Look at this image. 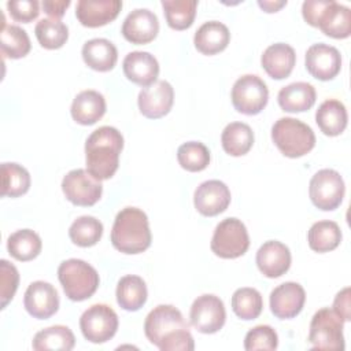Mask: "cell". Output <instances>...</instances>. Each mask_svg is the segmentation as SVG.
Segmentation results:
<instances>
[{
    "instance_id": "cell-1",
    "label": "cell",
    "mask_w": 351,
    "mask_h": 351,
    "mask_svg": "<svg viewBox=\"0 0 351 351\" xmlns=\"http://www.w3.org/2000/svg\"><path fill=\"white\" fill-rule=\"evenodd\" d=\"M144 333L149 343L162 351H192L195 348L188 322L171 304H159L148 313Z\"/></svg>"
},
{
    "instance_id": "cell-2",
    "label": "cell",
    "mask_w": 351,
    "mask_h": 351,
    "mask_svg": "<svg viewBox=\"0 0 351 351\" xmlns=\"http://www.w3.org/2000/svg\"><path fill=\"white\" fill-rule=\"evenodd\" d=\"M122 148L123 137L117 128H97L85 143L86 170L100 181L111 178L118 169Z\"/></svg>"
},
{
    "instance_id": "cell-3",
    "label": "cell",
    "mask_w": 351,
    "mask_h": 351,
    "mask_svg": "<svg viewBox=\"0 0 351 351\" xmlns=\"http://www.w3.org/2000/svg\"><path fill=\"white\" fill-rule=\"evenodd\" d=\"M151 230L147 214L137 207L122 208L111 229L112 245L123 254H140L151 245Z\"/></svg>"
},
{
    "instance_id": "cell-4",
    "label": "cell",
    "mask_w": 351,
    "mask_h": 351,
    "mask_svg": "<svg viewBox=\"0 0 351 351\" xmlns=\"http://www.w3.org/2000/svg\"><path fill=\"white\" fill-rule=\"evenodd\" d=\"M271 138L281 154L288 158H300L315 145L313 129L300 119L291 117H284L274 122Z\"/></svg>"
},
{
    "instance_id": "cell-5",
    "label": "cell",
    "mask_w": 351,
    "mask_h": 351,
    "mask_svg": "<svg viewBox=\"0 0 351 351\" xmlns=\"http://www.w3.org/2000/svg\"><path fill=\"white\" fill-rule=\"evenodd\" d=\"M58 278L66 296L74 302H82L90 298L100 282L96 269L77 258L66 259L59 265Z\"/></svg>"
},
{
    "instance_id": "cell-6",
    "label": "cell",
    "mask_w": 351,
    "mask_h": 351,
    "mask_svg": "<svg viewBox=\"0 0 351 351\" xmlns=\"http://www.w3.org/2000/svg\"><path fill=\"white\" fill-rule=\"evenodd\" d=\"M210 247L217 256L223 259H234L244 255L250 247L245 225L237 218H225L215 226Z\"/></svg>"
},
{
    "instance_id": "cell-7",
    "label": "cell",
    "mask_w": 351,
    "mask_h": 351,
    "mask_svg": "<svg viewBox=\"0 0 351 351\" xmlns=\"http://www.w3.org/2000/svg\"><path fill=\"white\" fill-rule=\"evenodd\" d=\"M346 192L343 177L333 169L318 170L310 180L308 195L313 204L324 211H332L340 206Z\"/></svg>"
},
{
    "instance_id": "cell-8",
    "label": "cell",
    "mask_w": 351,
    "mask_h": 351,
    "mask_svg": "<svg viewBox=\"0 0 351 351\" xmlns=\"http://www.w3.org/2000/svg\"><path fill=\"white\" fill-rule=\"evenodd\" d=\"M308 341L318 350H344L343 321L330 308L318 310L310 322Z\"/></svg>"
},
{
    "instance_id": "cell-9",
    "label": "cell",
    "mask_w": 351,
    "mask_h": 351,
    "mask_svg": "<svg viewBox=\"0 0 351 351\" xmlns=\"http://www.w3.org/2000/svg\"><path fill=\"white\" fill-rule=\"evenodd\" d=\"M233 107L245 115L259 114L267 104L269 89L263 80L254 74H245L236 80L232 88Z\"/></svg>"
},
{
    "instance_id": "cell-10",
    "label": "cell",
    "mask_w": 351,
    "mask_h": 351,
    "mask_svg": "<svg viewBox=\"0 0 351 351\" xmlns=\"http://www.w3.org/2000/svg\"><path fill=\"white\" fill-rule=\"evenodd\" d=\"M80 328L88 341L96 344L106 343L117 333L118 315L108 304H92L82 313Z\"/></svg>"
},
{
    "instance_id": "cell-11",
    "label": "cell",
    "mask_w": 351,
    "mask_h": 351,
    "mask_svg": "<svg viewBox=\"0 0 351 351\" xmlns=\"http://www.w3.org/2000/svg\"><path fill=\"white\" fill-rule=\"evenodd\" d=\"M62 191L69 202L75 206H93L103 193L101 181L93 177L88 170H70L62 180Z\"/></svg>"
},
{
    "instance_id": "cell-12",
    "label": "cell",
    "mask_w": 351,
    "mask_h": 351,
    "mask_svg": "<svg viewBox=\"0 0 351 351\" xmlns=\"http://www.w3.org/2000/svg\"><path fill=\"white\" fill-rule=\"evenodd\" d=\"M189 318L192 326L200 333H215L222 329L226 319L223 302L211 293L197 296L191 306Z\"/></svg>"
},
{
    "instance_id": "cell-13",
    "label": "cell",
    "mask_w": 351,
    "mask_h": 351,
    "mask_svg": "<svg viewBox=\"0 0 351 351\" xmlns=\"http://www.w3.org/2000/svg\"><path fill=\"white\" fill-rule=\"evenodd\" d=\"M306 69L317 80L329 81L335 78L341 69V55L337 48L318 43L306 51Z\"/></svg>"
},
{
    "instance_id": "cell-14",
    "label": "cell",
    "mask_w": 351,
    "mask_h": 351,
    "mask_svg": "<svg viewBox=\"0 0 351 351\" xmlns=\"http://www.w3.org/2000/svg\"><path fill=\"white\" fill-rule=\"evenodd\" d=\"M173 101V86L163 80L143 88L137 99L140 112L149 119H158L165 117L171 110Z\"/></svg>"
},
{
    "instance_id": "cell-15",
    "label": "cell",
    "mask_w": 351,
    "mask_h": 351,
    "mask_svg": "<svg viewBox=\"0 0 351 351\" xmlns=\"http://www.w3.org/2000/svg\"><path fill=\"white\" fill-rule=\"evenodd\" d=\"M26 311L38 319L52 317L59 308V295L56 288L47 281L32 282L23 296Z\"/></svg>"
},
{
    "instance_id": "cell-16",
    "label": "cell",
    "mask_w": 351,
    "mask_h": 351,
    "mask_svg": "<svg viewBox=\"0 0 351 351\" xmlns=\"http://www.w3.org/2000/svg\"><path fill=\"white\" fill-rule=\"evenodd\" d=\"M306 302L304 288L293 281H287L270 292V310L280 319L296 317Z\"/></svg>"
},
{
    "instance_id": "cell-17",
    "label": "cell",
    "mask_w": 351,
    "mask_h": 351,
    "mask_svg": "<svg viewBox=\"0 0 351 351\" xmlns=\"http://www.w3.org/2000/svg\"><path fill=\"white\" fill-rule=\"evenodd\" d=\"M193 203L202 215L214 217L228 208L230 203V191L225 182L219 180H208L196 188Z\"/></svg>"
},
{
    "instance_id": "cell-18",
    "label": "cell",
    "mask_w": 351,
    "mask_h": 351,
    "mask_svg": "<svg viewBox=\"0 0 351 351\" xmlns=\"http://www.w3.org/2000/svg\"><path fill=\"white\" fill-rule=\"evenodd\" d=\"M159 32L158 16L148 8H136L122 23V34L132 44L151 43Z\"/></svg>"
},
{
    "instance_id": "cell-19",
    "label": "cell",
    "mask_w": 351,
    "mask_h": 351,
    "mask_svg": "<svg viewBox=\"0 0 351 351\" xmlns=\"http://www.w3.org/2000/svg\"><path fill=\"white\" fill-rule=\"evenodd\" d=\"M256 265L263 276L277 278L288 271L291 266V251L281 241L269 240L256 251Z\"/></svg>"
},
{
    "instance_id": "cell-20",
    "label": "cell",
    "mask_w": 351,
    "mask_h": 351,
    "mask_svg": "<svg viewBox=\"0 0 351 351\" xmlns=\"http://www.w3.org/2000/svg\"><path fill=\"white\" fill-rule=\"evenodd\" d=\"M122 8L119 0H80L75 16L86 27H99L114 21Z\"/></svg>"
},
{
    "instance_id": "cell-21",
    "label": "cell",
    "mask_w": 351,
    "mask_h": 351,
    "mask_svg": "<svg viewBox=\"0 0 351 351\" xmlns=\"http://www.w3.org/2000/svg\"><path fill=\"white\" fill-rule=\"evenodd\" d=\"M122 67L129 81L144 88L156 82L159 74V63L156 58L145 51L129 52L122 62Z\"/></svg>"
},
{
    "instance_id": "cell-22",
    "label": "cell",
    "mask_w": 351,
    "mask_h": 351,
    "mask_svg": "<svg viewBox=\"0 0 351 351\" xmlns=\"http://www.w3.org/2000/svg\"><path fill=\"white\" fill-rule=\"evenodd\" d=\"M261 63L271 78L282 80L292 73L296 63V53L289 44L276 43L263 51Z\"/></svg>"
},
{
    "instance_id": "cell-23",
    "label": "cell",
    "mask_w": 351,
    "mask_h": 351,
    "mask_svg": "<svg viewBox=\"0 0 351 351\" xmlns=\"http://www.w3.org/2000/svg\"><path fill=\"white\" fill-rule=\"evenodd\" d=\"M70 112L77 123L93 125L106 112V99L97 90H82L74 97Z\"/></svg>"
},
{
    "instance_id": "cell-24",
    "label": "cell",
    "mask_w": 351,
    "mask_h": 351,
    "mask_svg": "<svg viewBox=\"0 0 351 351\" xmlns=\"http://www.w3.org/2000/svg\"><path fill=\"white\" fill-rule=\"evenodd\" d=\"M230 40L226 25L218 21L204 22L195 33L193 43L199 52L204 55H215L223 51Z\"/></svg>"
},
{
    "instance_id": "cell-25",
    "label": "cell",
    "mask_w": 351,
    "mask_h": 351,
    "mask_svg": "<svg viewBox=\"0 0 351 351\" xmlns=\"http://www.w3.org/2000/svg\"><path fill=\"white\" fill-rule=\"evenodd\" d=\"M322 33L333 38H347L351 34V11L335 0L326 5L319 16L318 26Z\"/></svg>"
},
{
    "instance_id": "cell-26",
    "label": "cell",
    "mask_w": 351,
    "mask_h": 351,
    "mask_svg": "<svg viewBox=\"0 0 351 351\" xmlns=\"http://www.w3.org/2000/svg\"><path fill=\"white\" fill-rule=\"evenodd\" d=\"M315 89L308 82H292L280 89L277 100L280 107L287 112H303L310 110L315 103Z\"/></svg>"
},
{
    "instance_id": "cell-27",
    "label": "cell",
    "mask_w": 351,
    "mask_h": 351,
    "mask_svg": "<svg viewBox=\"0 0 351 351\" xmlns=\"http://www.w3.org/2000/svg\"><path fill=\"white\" fill-rule=\"evenodd\" d=\"M82 59L96 71H110L117 64L118 51L107 38H92L82 45Z\"/></svg>"
},
{
    "instance_id": "cell-28",
    "label": "cell",
    "mask_w": 351,
    "mask_h": 351,
    "mask_svg": "<svg viewBox=\"0 0 351 351\" xmlns=\"http://www.w3.org/2000/svg\"><path fill=\"white\" fill-rule=\"evenodd\" d=\"M348 115L346 106L336 99H328L318 107L315 122L321 132L326 136H339L347 126Z\"/></svg>"
},
{
    "instance_id": "cell-29",
    "label": "cell",
    "mask_w": 351,
    "mask_h": 351,
    "mask_svg": "<svg viewBox=\"0 0 351 351\" xmlns=\"http://www.w3.org/2000/svg\"><path fill=\"white\" fill-rule=\"evenodd\" d=\"M117 302L126 311L140 310L148 296L147 285L140 276L128 274L123 276L117 285Z\"/></svg>"
},
{
    "instance_id": "cell-30",
    "label": "cell",
    "mask_w": 351,
    "mask_h": 351,
    "mask_svg": "<svg viewBox=\"0 0 351 351\" xmlns=\"http://www.w3.org/2000/svg\"><path fill=\"white\" fill-rule=\"evenodd\" d=\"M75 346L74 333L69 326L53 325L37 332L33 337L32 347L36 351L55 350V351H70Z\"/></svg>"
},
{
    "instance_id": "cell-31",
    "label": "cell",
    "mask_w": 351,
    "mask_h": 351,
    "mask_svg": "<svg viewBox=\"0 0 351 351\" xmlns=\"http://www.w3.org/2000/svg\"><path fill=\"white\" fill-rule=\"evenodd\" d=\"M222 148L232 156L245 155L254 144V132L244 122H230L221 136Z\"/></svg>"
},
{
    "instance_id": "cell-32",
    "label": "cell",
    "mask_w": 351,
    "mask_h": 351,
    "mask_svg": "<svg viewBox=\"0 0 351 351\" xmlns=\"http://www.w3.org/2000/svg\"><path fill=\"white\" fill-rule=\"evenodd\" d=\"M41 247L40 236L32 229H19L7 239L8 254L22 262L34 259L41 252Z\"/></svg>"
},
{
    "instance_id": "cell-33",
    "label": "cell",
    "mask_w": 351,
    "mask_h": 351,
    "mask_svg": "<svg viewBox=\"0 0 351 351\" xmlns=\"http://www.w3.org/2000/svg\"><path fill=\"white\" fill-rule=\"evenodd\" d=\"M307 241L313 251L329 252L341 241L340 226L335 221H318L308 229Z\"/></svg>"
},
{
    "instance_id": "cell-34",
    "label": "cell",
    "mask_w": 351,
    "mask_h": 351,
    "mask_svg": "<svg viewBox=\"0 0 351 351\" xmlns=\"http://www.w3.org/2000/svg\"><path fill=\"white\" fill-rule=\"evenodd\" d=\"M32 48L30 38L22 27L16 25H7L3 21L0 33V49L1 53L11 59H19L29 53Z\"/></svg>"
},
{
    "instance_id": "cell-35",
    "label": "cell",
    "mask_w": 351,
    "mask_h": 351,
    "mask_svg": "<svg viewBox=\"0 0 351 351\" xmlns=\"http://www.w3.org/2000/svg\"><path fill=\"white\" fill-rule=\"evenodd\" d=\"M29 188L30 174L23 166L12 162L1 163V196L18 197L25 195Z\"/></svg>"
},
{
    "instance_id": "cell-36",
    "label": "cell",
    "mask_w": 351,
    "mask_h": 351,
    "mask_svg": "<svg viewBox=\"0 0 351 351\" xmlns=\"http://www.w3.org/2000/svg\"><path fill=\"white\" fill-rule=\"evenodd\" d=\"M232 308L241 319H255L261 315L263 308V299L258 289L243 287L232 295Z\"/></svg>"
},
{
    "instance_id": "cell-37",
    "label": "cell",
    "mask_w": 351,
    "mask_h": 351,
    "mask_svg": "<svg viewBox=\"0 0 351 351\" xmlns=\"http://www.w3.org/2000/svg\"><path fill=\"white\" fill-rule=\"evenodd\" d=\"M167 25L176 30L188 29L196 15V0H162Z\"/></svg>"
},
{
    "instance_id": "cell-38",
    "label": "cell",
    "mask_w": 351,
    "mask_h": 351,
    "mask_svg": "<svg viewBox=\"0 0 351 351\" xmlns=\"http://www.w3.org/2000/svg\"><path fill=\"white\" fill-rule=\"evenodd\" d=\"M101 234L103 223L92 215L78 217L69 228L70 240L80 247L95 245L101 239Z\"/></svg>"
},
{
    "instance_id": "cell-39",
    "label": "cell",
    "mask_w": 351,
    "mask_h": 351,
    "mask_svg": "<svg viewBox=\"0 0 351 351\" xmlns=\"http://www.w3.org/2000/svg\"><path fill=\"white\" fill-rule=\"evenodd\" d=\"M36 37L43 48L58 49L63 47L69 37V29L66 23L55 18H43L34 27Z\"/></svg>"
},
{
    "instance_id": "cell-40",
    "label": "cell",
    "mask_w": 351,
    "mask_h": 351,
    "mask_svg": "<svg viewBox=\"0 0 351 351\" xmlns=\"http://www.w3.org/2000/svg\"><path fill=\"white\" fill-rule=\"evenodd\" d=\"M177 160L188 171H202L210 163V151L200 141H186L178 147Z\"/></svg>"
},
{
    "instance_id": "cell-41",
    "label": "cell",
    "mask_w": 351,
    "mask_h": 351,
    "mask_svg": "<svg viewBox=\"0 0 351 351\" xmlns=\"http://www.w3.org/2000/svg\"><path fill=\"white\" fill-rule=\"evenodd\" d=\"M278 346L277 332L269 325H258L247 332L244 339V348L247 351L255 350H276Z\"/></svg>"
},
{
    "instance_id": "cell-42",
    "label": "cell",
    "mask_w": 351,
    "mask_h": 351,
    "mask_svg": "<svg viewBox=\"0 0 351 351\" xmlns=\"http://www.w3.org/2000/svg\"><path fill=\"white\" fill-rule=\"evenodd\" d=\"M19 284V273L16 267L7 259L0 261V299L1 308H4L14 298Z\"/></svg>"
},
{
    "instance_id": "cell-43",
    "label": "cell",
    "mask_w": 351,
    "mask_h": 351,
    "mask_svg": "<svg viewBox=\"0 0 351 351\" xmlns=\"http://www.w3.org/2000/svg\"><path fill=\"white\" fill-rule=\"evenodd\" d=\"M7 10L12 19L25 23L32 22L40 14V5L37 0H12L7 3Z\"/></svg>"
},
{
    "instance_id": "cell-44",
    "label": "cell",
    "mask_w": 351,
    "mask_h": 351,
    "mask_svg": "<svg viewBox=\"0 0 351 351\" xmlns=\"http://www.w3.org/2000/svg\"><path fill=\"white\" fill-rule=\"evenodd\" d=\"M329 3L330 0H306L302 5V15L304 21L308 25L317 27L319 16Z\"/></svg>"
},
{
    "instance_id": "cell-45",
    "label": "cell",
    "mask_w": 351,
    "mask_h": 351,
    "mask_svg": "<svg viewBox=\"0 0 351 351\" xmlns=\"http://www.w3.org/2000/svg\"><path fill=\"white\" fill-rule=\"evenodd\" d=\"M351 303H350V288L346 287L343 288L335 298L333 300V311L340 317V319L343 322L346 321H350V317H351Z\"/></svg>"
},
{
    "instance_id": "cell-46",
    "label": "cell",
    "mask_w": 351,
    "mask_h": 351,
    "mask_svg": "<svg viewBox=\"0 0 351 351\" xmlns=\"http://www.w3.org/2000/svg\"><path fill=\"white\" fill-rule=\"evenodd\" d=\"M69 5H70L69 0H44L43 1L44 12H47L49 16L55 19L62 18Z\"/></svg>"
},
{
    "instance_id": "cell-47",
    "label": "cell",
    "mask_w": 351,
    "mask_h": 351,
    "mask_svg": "<svg viewBox=\"0 0 351 351\" xmlns=\"http://www.w3.org/2000/svg\"><path fill=\"white\" fill-rule=\"evenodd\" d=\"M287 4V1L285 0H259L258 1V5L261 7V8H263L266 12H276V11H278L281 7H284Z\"/></svg>"
}]
</instances>
